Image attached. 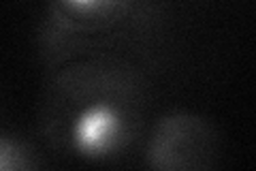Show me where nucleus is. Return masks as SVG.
Instances as JSON below:
<instances>
[{
	"mask_svg": "<svg viewBox=\"0 0 256 171\" xmlns=\"http://www.w3.org/2000/svg\"><path fill=\"white\" fill-rule=\"evenodd\" d=\"M134 133L130 113L118 99L94 96L68 122L66 141L75 156L105 162L126 150Z\"/></svg>",
	"mask_w": 256,
	"mask_h": 171,
	"instance_id": "nucleus-1",
	"label": "nucleus"
},
{
	"mask_svg": "<svg viewBox=\"0 0 256 171\" xmlns=\"http://www.w3.org/2000/svg\"><path fill=\"white\" fill-rule=\"evenodd\" d=\"M210 124L192 116H166L158 122L148 145V162L160 169H201L216 156Z\"/></svg>",
	"mask_w": 256,
	"mask_h": 171,
	"instance_id": "nucleus-2",
	"label": "nucleus"
},
{
	"mask_svg": "<svg viewBox=\"0 0 256 171\" xmlns=\"http://www.w3.org/2000/svg\"><path fill=\"white\" fill-rule=\"evenodd\" d=\"M0 167L4 171L38 169L43 167V160L24 137L2 133V137H0Z\"/></svg>",
	"mask_w": 256,
	"mask_h": 171,
	"instance_id": "nucleus-3",
	"label": "nucleus"
},
{
	"mask_svg": "<svg viewBox=\"0 0 256 171\" xmlns=\"http://www.w3.org/2000/svg\"><path fill=\"white\" fill-rule=\"evenodd\" d=\"M60 7L73 18L84 20H96V18H107L116 9L122 7L124 0H58Z\"/></svg>",
	"mask_w": 256,
	"mask_h": 171,
	"instance_id": "nucleus-4",
	"label": "nucleus"
}]
</instances>
